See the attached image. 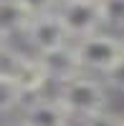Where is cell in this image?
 I'll return each instance as SVG.
<instances>
[{"label": "cell", "instance_id": "obj_1", "mask_svg": "<svg viewBox=\"0 0 124 126\" xmlns=\"http://www.w3.org/2000/svg\"><path fill=\"white\" fill-rule=\"evenodd\" d=\"M53 98L66 109L68 116H79V121L91 116V113L104 111L106 103H109L104 83L91 78L89 73H79V76L63 81L61 86H56Z\"/></svg>", "mask_w": 124, "mask_h": 126}, {"label": "cell", "instance_id": "obj_2", "mask_svg": "<svg viewBox=\"0 0 124 126\" xmlns=\"http://www.w3.org/2000/svg\"><path fill=\"white\" fill-rule=\"evenodd\" d=\"M71 48L84 73H106L124 53L122 38L106 30H96L91 35L76 38Z\"/></svg>", "mask_w": 124, "mask_h": 126}, {"label": "cell", "instance_id": "obj_3", "mask_svg": "<svg viewBox=\"0 0 124 126\" xmlns=\"http://www.w3.org/2000/svg\"><path fill=\"white\" fill-rule=\"evenodd\" d=\"M25 38H28V43L33 46L36 56L53 53V50H58V48H66L68 40H71L68 30L63 28V23H61V18H58L56 10L30 18V23L25 28Z\"/></svg>", "mask_w": 124, "mask_h": 126}, {"label": "cell", "instance_id": "obj_4", "mask_svg": "<svg viewBox=\"0 0 124 126\" xmlns=\"http://www.w3.org/2000/svg\"><path fill=\"white\" fill-rule=\"evenodd\" d=\"M56 13L74 40L101 30V13L96 0H61Z\"/></svg>", "mask_w": 124, "mask_h": 126}, {"label": "cell", "instance_id": "obj_5", "mask_svg": "<svg viewBox=\"0 0 124 126\" xmlns=\"http://www.w3.org/2000/svg\"><path fill=\"white\" fill-rule=\"evenodd\" d=\"M68 121L71 116L53 96H38L25 106L20 126H68Z\"/></svg>", "mask_w": 124, "mask_h": 126}, {"label": "cell", "instance_id": "obj_6", "mask_svg": "<svg viewBox=\"0 0 124 126\" xmlns=\"http://www.w3.org/2000/svg\"><path fill=\"white\" fill-rule=\"evenodd\" d=\"M38 58H41V63H43V68H46L48 83H56V86H61L63 81L79 76V73H84L81 66H79V61H76V56H74L71 43L66 48H58V50H53V53H43Z\"/></svg>", "mask_w": 124, "mask_h": 126}, {"label": "cell", "instance_id": "obj_7", "mask_svg": "<svg viewBox=\"0 0 124 126\" xmlns=\"http://www.w3.org/2000/svg\"><path fill=\"white\" fill-rule=\"evenodd\" d=\"M15 83L20 86V91L25 93V96H36L41 93L46 86H48V76H46V68L41 58L33 53V56H25L23 66H20L18 76H15Z\"/></svg>", "mask_w": 124, "mask_h": 126}, {"label": "cell", "instance_id": "obj_8", "mask_svg": "<svg viewBox=\"0 0 124 126\" xmlns=\"http://www.w3.org/2000/svg\"><path fill=\"white\" fill-rule=\"evenodd\" d=\"M30 18L33 15L23 8L20 0H0V33H3L5 38L25 33Z\"/></svg>", "mask_w": 124, "mask_h": 126}, {"label": "cell", "instance_id": "obj_9", "mask_svg": "<svg viewBox=\"0 0 124 126\" xmlns=\"http://www.w3.org/2000/svg\"><path fill=\"white\" fill-rule=\"evenodd\" d=\"M101 13V28L122 30L124 33V0H96Z\"/></svg>", "mask_w": 124, "mask_h": 126}, {"label": "cell", "instance_id": "obj_10", "mask_svg": "<svg viewBox=\"0 0 124 126\" xmlns=\"http://www.w3.org/2000/svg\"><path fill=\"white\" fill-rule=\"evenodd\" d=\"M23 98H25V93L20 91V86L13 78L0 76V116H5L13 109H18L23 103Z\"/></svg>", "mask_w": 124, "mask_h": 126}, {"label": "cell", "instance_id": "obj_11", "mask_svg": "<svg viewBox=\"0 0 124 126\" xmlns=\"http://www.w3.org/2000/svg\"><path fill=\"white\" fill-rule=\"evenodd\" d=\"M25 56H28V53H20V50H15L13 46L3 43V46H0V76L15 81V76H18L20 66H23Z\"/></svg>", "mask_w": 124, "mask_h": 126}, {"label": "cell", "instance_id": "obj_12", "mask_svg": "<svg viewBox=\"0 0 124 126\" xmlns=\"http://www.w3.org/2000/svg\"><path fill=\"white\" fill-rule=\"evenodd\" d=\"M81 126H122V116H117L109 109H104L99 113H91V116L81 119Z\"/></svg>", "mask_w": 124, "mask_h": 126}, {"label": "cell", "instance_id": "obj_13", "mask_svg": "<svg viewBox=\"0 0 124 126\" xmlns=\"http://www.w3.org/2000/svg\"><path fill=\"white\" fill-rule=\"evenodd\" d=\"M104 76H106V83H109V86H114L117 91H124V53H122V58L104 73Z\"/></svg>", "mask_w": 124, "mask_h": 126}, {"label": "cell", "instance_id": "obj_14", "mask_svg": "<svg viewBox=\"0 0 124 126\" xmlns=\"http://www.w3.org/2000/svg\"><path fill=\"white\" fill-rule=\"evenodd\" d=\"M23 8L28 10L30 15H41V13H51V10H56L61 0H20Z\"/></svg>", "mask_w": 124, "mask_h": 126}, {"label": "cell", "instance_id": "obj_15", "mask_svg": "<svg viewBox=\"0 0 124 126\" xmlns=\"http://www.w3.org/2000/svg\"><path fill=\"white\" fill-rule=\"evenodd\" d=\"M119 38H122V46H124V33H122V35H119Z\"/></svg>", "mask_w": 124, "mask_h": 126}, {"label": "cell", "instance_id": "obj_16", "mask_svg": "<svg viewBox=\"0 0 124 126\" xmlns=\"http://www.w3.org/2000/svg\"><path fill=\"white\" fill-rule=\"evenodd\" d=\"M122 126H124V116H122Z\"/></svg>", "mask_w": 124, "mask_h": 126}]
</instances>
